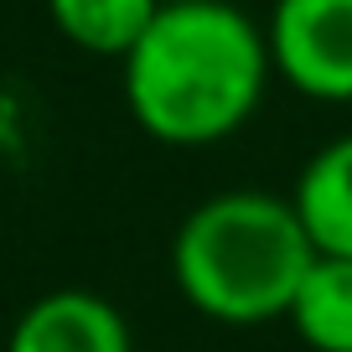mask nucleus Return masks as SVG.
I'll return each instance as SVG.
<instances>
[{"label": "nucleus", "instance_id": "nucleus-1", "mask_svg": "<svg viewBox=\"0 0 352 352\" xmlns=\"http://www.w3.org/2000/svg\"><path fill=\"white\" fill-rule=\"evenodd\" d=\"M275 67L254 26L233 0L161 6L140 42L120 57L130 120L171 151L223 145L254 120Z\"/></svg>", "mask_w": 352, "mask_h": 352}, {"label": "nucleus", "instance_id": "nucleus-2", "mask_svg": "<svg viewBox=\"0 0 352 352\" xmlns=\"http://www.w3.org/2000/svg\"><path fill=\"white\" fill-rule=\"evenodd\" d=\"M316 243L296 202L275 192H212L171 233L176 296L218 327L285 321Z\"/></svg>", "mask_w": 352, "mask_h": 352}, {"label": "nucleus", "instance_id": "nucleus-3", "mask_svg": "<svg viewBox=\"0 0 352 352\" xmlns=\"http://www.w3.org/2000/svg\"><path fill=\"white\" fill-rule=\"evenodd\" d=\"M270 67L311 104H352V0H275L264 21Z\"/></svg>", "mask_w": 352, "mask_h": 352}, {"label": "nucleus", "instance_id": "nucleus-4", "mask_svg": "<svg viewBox=\"0 0 352 352\" xmlns=\"http://www.w3.org/2000/svg\"><path fill=\"white\" fill-rule=\"evenodd\" d=\"M6 352H135L130 321L109 296L63 285L36 296L11 321Z\"/></svg>", "mask_w": 352, "mask_h": 352}, {"label": "nucleus", "instance_id": "nucleus-5", "mask_svg": "<svg viewBox=\"0 0 352 352\" xmlns=\"http://www.w3.org/2000/svg\"><path fill=\"white\" fill-rule=\"evenodd\" d=\"M300 223H306L316 254L352 259V135L327 140L290 187Z\"/></svg>", "mask_w": 352, "mask_h": 352}, {"label": "nucleus", "instance_id": "nucleus-6", "mask_svg": "<svg viewBox=\"0 0 352 352\" xmlns=\"http://www.w3.org/2000/svg\"><path fill=\"white\" fill-rule=\"evenodd\" d=\"M285 321L311 352H352V259L316 254Z\"/></svg>", "mask_w": 352, "mask_h": 352}, {"label": "nucleus", "instance_id": "nucleus-7", "mask_svg": "<svg viewBox=\"0 0 352 352\" xmlns=\"http://www.w3.org/2000/svg\"><path fill=\"white\" fill-rule=\"evenodd\" d=\"M155 11H161V0H47V21L57 26V36L78 52L109 57V63H120L140 42Z\"/></svg>", "mask_w": 352, "mask_h": 352}, {"label": "nucleus", "instance_id": "nucleus-8", "mask_svg": "<svg viewBox=\"0 0 352 352\" xmlns=\"http://www.w3.org/2000/svg\"><path fill=\"white\" fill-rule=\"evenodd\" d=\"M161 6H197V0H161Z\"/></svg>", "mask_w": 352, "mask_h": 352}]
</instances>
